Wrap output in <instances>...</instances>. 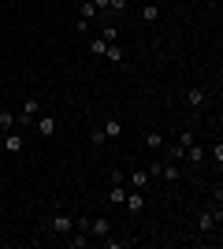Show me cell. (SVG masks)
<instances>
[{
    "label": "cell",
    "instance_id": "6da1fadb",
    "mask_svg": "<svg viewBox=\"0 0 223 249\" xmlns=\"http://www.w3.org/2000/svg\"><path fill=\"white\" fill-rule=\"evenodd\" d=\"M37 115H41V101H37V97H26L22 108H19V115H15V123H19V126H34Z\"/></svg>",
    "mask_w": 223,
    "mask_h": 249
},
{
    "label": "cell",
    "instance_id": "7a4b0ae2",
    "mask_svg": "<svg viewBox=\"0 0 223 249\" xmlns=\"http://www.w3.org/2000/svg\"><path fill=\"white\" fill-rule=\"evenodd\" d=\"M45 231H52V234L64 238V234H71V231H74V219L67 216V212H52V216L45 219Z\"/></svg>",
    "mask_w": 223,
    "mask_h": 249
},
{
    "label": "cell",
    "instance_id": "3957f363",
    "mask_svg": "<svg viewBox=\"0 0 223 249\" xmlns=\"http://www.w3.org/2000/svg\"><path fill=\"white\" fill-rule=\"evenodd\" d=\"M220 219H223V212H220V208H205V212H201V219H197V234H212Z\"/></svg>",
    "mask_w": 223,
    "mask_h": 249
},
{
    "label": "cell",
    "instance_id": "277c9868",
    "mask_svg": "<svg viewBox=\"0 0 223 249\" xmlns=\"http://www.w3.org/2000/svg\"><path fill=\"white\" fill-rule=\"evenodd\" d=\"M86 231H89V238H93V242H101L104 234H112V219H108V216H97V219L86 223Z\"/></svg>",
    "mask_w": 223,
    "mask_h": 249
},
{
    "label": "cell",
    "instance_id": "5b68a950",
    "mask_svg": "<svg viewBox=\"0 0 223 249\" xmlns=\"http://www.w3.org/2000/svg\"><path fill=\"white\" fill-rule=\"evenodd\" d=\"M0 145L8 149V153H15V156H19V153H22V149H26V138H22V134H19V130H8V134L0 138Z\"/></svg>",
    "mask_w": 223,
    "mask_h": 249
},
{
    "label": "cell",
    "instance_id": "8992f818",
    "mask_svg": "<svg viewBox=\"0 0 223 249\" xmlns=\"http://www.w3.org/2000/svg\"><path fill=\"white\" fill-rule=\"evenodd\" d=\"M123 205H127V212H134V216H138L141 208H145V190H127Z\"/></svg>",
    "mask_w": 223,
    "mask_h": 249
},
{
    "label": "cell",
    "instance_id": "52a82bcc",
    "mask_svg": "<svg viewBox=\"0 0 223 249\" xmlns=\"http://www.w3.org/2000/svg\"><path fill=\"white\" fill-rule=\"evenodd\" d=\"M101 130L108 134V142H119V138H123V119H119V115H108Z\"/></svg>",
    "mask_w": 223,
    "mask_h": 249
},
{
    "label": "cell",
    "instance_id": "ba28073f",
    "mask_svg": "<svg viewBox=\"0 0 223 249\" xmlns=\"http://www.w3.org/2000/svg\"><path fill=\"white\" fill-rule=\"evenodd\" d=\"M34 130H37L41 138H52L56 134V119L52 115H37V119H34Z\"/></svg>",
    "mask_w": 223,
    "mask_h": 249
},
{
    "label": "cell",
    "instance_id": "9c48e42d",
    "mask_svg": "<svg viewBox=\"0 0 223 249\" xmlns=\"http://www.w3.org/2000/svg\"><path fill=\"white\" fill-rule=\"evenodd\" d=\"M127 182H130V190H149V186H153V178H149V171H145V167L130 171V178H127Z\"/></svg>",
    "mask_w": 223,
    "mask_h": 249
},
{
    "label": "cell",
    "instance_id": "30bf717a",
    "mask_svg": "<svg viewBox=\"0 0 223 249\" xmlns=\"http://www.w3.org/2000/svg\"><path fill=\"white\" fill-rule=\"evenodd\" d=\"M160 178H164V182H179V178H182V167L175 164V160H164V167H160Z\"/></svg>",
    "mask_w": 223,
    "mask_h": 249
},
{
    "label": "cell",
    "instance_id": "8fae6325",
    "mask_svg": "<svg viewBox=\"0 0 223 249\" xmlns=\"http://www.w3.org/2000/svg\"><path fill=\"white\" fill-rule=\"evenodd\" d=\"M186 104H190V108H205V104H208V89H201V86H197V89H186Z\"/></svg>",
    "mask_w": 223,
    "mask_h": 249
},
{
    "label": "cell",
    "instance_id": "7c38bea8",
    "mask_svg": "<svg viewBox=\"0 0 223 249\" xmlns=\"http://www.w3.org/2000/svg\"><path fill=\"white\" fill-rule=\"evenodd\" d=\"M0 130L8 134V130H19V123H15V112H8L4 104H0Z\"/></svg>",
    "mask_w": 223,
    "mask_h": 249
},
{
    "label": "cell",
    "instance_id": "4fadbf2b",
    "mask_svg": "<svg viewBox=\"0 0 223 249\" xmlns=\"http://www.w3.org/2000/svg\"><path fill=\"white\" fill-rule=\"evenodd\" d=\"M168 145V142H164V134H160V130H149L145 134V149H153V153H160V149Z\"/></svg>",
    "mask_w": 223,
    "mask_h": 249
},
{
    "label": "cell",
    "instance_id": "5bb4252c",
    "mask_svg": "<svg viewBox=\"0 0 223 249\" xmlns=\"http://www.w3.org/2000/svg\"><path fill=\"white\" fill-rule=\"evenodd\" d=\"M123 197H127V182H112V190H108V201H112V205H123Z\"/></svg>",
    "mask_w": 223,
    "mask_h": 249
},
{
    "label": "cell",
    "instance_id": "9a60e30c",
    "mask_svg": "<svg viewBox=\"0 0 223 249\" xmlns=\"http://www.w3.org/2000/svg\"><path fill=\"white\" fill-rule=\"evenodd\" d=\"M182 156H186V160H190V164L197 167V164H201V160H205V149L197 145V142H193V145H186V153H182Z\"/></svg>",
    "mask_w": 223,
    "mask_h": 249
},
{
    "label": "cell",
    "instance_id": "2e32d148",
    "mask_svg": "<svg viewBox=\"0 0 223 249\" xmlns=\"http://www.w3.org/2000/svg\"><path fill=\"white\" fill-rule=\"evenodd\" d=\"M71 234H74V231H71ZM89 242H93V238H89L86 231H78L74 238H67V246H71V249H86V246H89Z\"/></svg>",
    "mask_w": 223,
    "mask_h": 249
},
{
    "label": "cell",
    "instance_id": "e0dca14e",
    "mask_svg": "<svg viewBox=\"0 0 223 249\" xmlns=\"http://www.w3.org/2000/svg\"><path fill=\"white\" fill-rule=\"evenodd\" d=\"M108 45H112V41H104V37L97 34L93 41H89V52H93V56H104V52H108Z\"/></svg>",
    "mask_w": 223,
    "mask_h": 249
},
{
    "label": "cell",
    "instance_id": "ac0fdd59",
    "mask_svg": "<svg viewBox=\"0 0 223 249\" xmlns=\"http://www.w3.org/2000/svg\"><path fill=\"white\" fill-rule=\"evenodd\" d=\"M78 19H86V22H89V19H97V8H93V0H86L82 8H78Z\"/></svg>",
    "mask_w": 223,
    "mask_h": 249
},
{
    "label": "cell",
    "instance_id": "d6986e66",
    "mask_svg": "<svg viewBox=\"0 0 223 249\" xmlns=\"http://www.w3.org/2000/svg\"><path fill=\"white\" fill-rule=\"evenodd\" d=\"M141 19H145V22H156L160 19V8H156V4H145V8H141Z\"/></svg>",
    "mask_w": 223,
    "mask_h": 249
},
{
    "label": "cell",
    "instance_id": "ffe728a7",
    "mask_svg": "<svg viewBox=\"0 0 223 249\" xmlns=\"http://www.w3.org/2000/svg\"><path fill=\"white\" fill-rule=\"evenodd\" d=\"M101 242H104L108 249H123V246H130V242H134V238H108V234H104V238H101Z\"/></svg>",
    "mask_w": 223,
    "mask_h": 249
},
{
    "label": "cell",
    "instance_id": "44dd1931",
    "mask_svg": "<svg viewBox=\"0 0 223 249\" xmlns=\"http://www.w3.org/2000/svg\"><path fill=\"white\" fill-rule=\"evenodd\" d=\"M89 142H93V145H108V134L101 126H93V130H89Z\"/></svg>",
    "mask_w": 223,
    "mask_h": 249
},
{
    "label": "cell",
    "instance_id": "7402d4cb",
    "mask_svg": "<svg viewBox=\"0 0 223 249\" xmlns=\"http://www.w3.org/2000/svg\"><path fill=\"white\" fill-rule=\"evenodd\" d=\"M104 56H108V60H112V63H123V49H119L116 41L108 45V52H104Z\"/></svg>",
    "mask_w": 223,
    "mask_h": 249
},
{
    "label": "cell",
    "instance_id": "603a6c76",
    "mask_svg": "<svg viewBox=\"0 0 223 249\" xmlns=\"http://www.w3.org/2000/svg\"><path fill=\"white\" fill-rule=\"evenodd\" d=\"M112 182H127V175H123L119 167H112V171H108V186H112Z\"/></svg>",
    "mask_w": 223,
    "mask_h": 249
},
{
    "label": "cell",
    "instance_id": "cb8c5ba5",
    "mask_svg": "<svg viewBox=\"0 0 223 249\" xmlns=\"http://www.w3.org/2000/svg\"><path fill=\"white\" fill-rule=\"evenodd\" d=\"M101 37H104V41H116V37H119V30H116V26H112V22H108L104 30H101Z\"/></svg>",
    "mask_w": 223,
    "mask_h": 249
},
{
    "label": "cell",
    "instance_id": "d4e9b609",
    "mask_svg": "<svg viewBox=\"0 0 223 249\" xmlns=\"http://www.w3.org/2000/svg\"><path fill=\"white\" fill-rule=\"evenodd\" d=\"M193 142H197V138H193V130H182V134H179V145H182V149L193 145Z\"/></svg>",
    "mask_w": 223,
    "mask_h": 249
},
{
    "label": "cell",
    "instance_id": "484cf974",
    "mask_svg": "<svg viewBox=\"0 0 223 249\" xmlns=\"http://www.w3.org/2000/svg\"><path fill=\"white\" fill-rule=\"evenodd\" d=\"M212 160H216V167L223 164V142H216V145H212Z\"/></svg>",
    "mask_w": 223,
    "mask_h": 249
},
{
    "label": "cell",
    "instance_id": "4316f807",
    "mask_svg": "<svg viewBox=\"0 0 223 249\" xmlns=\"http://www.w3.org/2000/svg\"><path fill=\"white\" fill-rule=\"evenodd\" d=\"M93 8H97V15H104V11H108V0H93Z\"/></svg>",
    "mask_w": 223,
    "mask_h": 249
},
{
    "label": "cell",
    "instance_id": "83f0119b",
    "mask_svg": "<svg viewBox=\"0 0 223 249\" xmlns=\"http://www.w3.org/2000/svg\"><path fill=\"white\" fill-rule=\"evenodd\" d=\"M0 138H4V130H0Z\"/></svg>",
    "mask_w": 223,
    "mask_h": 249
}]
</instances>
